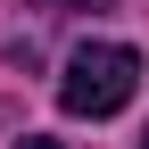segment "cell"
<instances>
[{"label": "cell", "instance_id": "obj_1", "mask_svg": "<svg viewBox=\"0 0 149 149\" xmlns=\"http://www.w3.org/2000/svg\"><path fill=\"white\" fill-rule=\"evenodd\" d=\"M133 91H141V50H124V42H83L66 58V74H58L66 116H116Z\"/></svg>", "mask_w": 149, "mask_h": 149}, {"label": "cell", "instance_id": "obj_2", "mask_svg": "<svg viewBox=\"0 0 149 149\" xmlns=\"http://www.w3.org/2000/svg\"><path fill=\"white\" fill-rule=\"evenodd\" d=\"M25 8H42V17H66V8H108V0H25Z\"/></svg>", "mask_w": 149, "mask_h": 149}, {"label": "cell", "instance_id": "obj_3", "mask_svg": "<svg viewBox=\"0 0 149 149\" xmlns=\"http://www.w3.org/2000/svg\"><path fill=\"white\" fill-rule=\"evenodd\" d=\"M17 149H58V141H17Z\"/></svg>", "mask_w": 149, "mask_h": 149}, {"label": "cell", "instance_id": "obj_4", "mask_svg": "<svg viewBox=\"0 0 149 149\" xmlns=\"http://www.w3.org/2000/svg\"><path fill=\"white\" fill-rule=\"evenodd\" d=\"M141 149H149V133H141Z\"/></svg>", "mask_w": 149, "mask_h": 149}]
</instances>
